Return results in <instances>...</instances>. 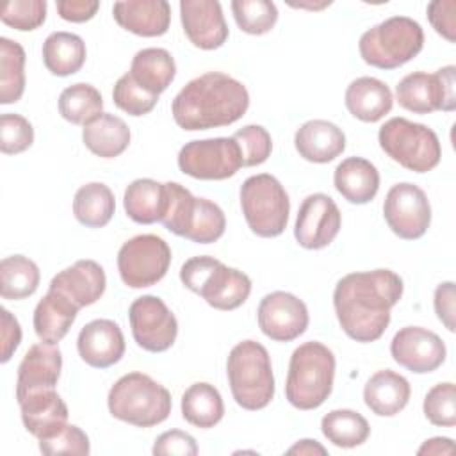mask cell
Here are the masks:
<instances>
[{
  "instance_id": "3",
  "label": "cell",
  "mask_w": 456,
  "mask_h": 456,
  "mask_svg": "<svg viewBox=\"0 0 456 456\" xmlns=\"http://www.w3.org/2000/svg\"><path fill=\"white\" fill-rule=\"evenodd\" d=\"M335 379L333 351L315 340L294 349L289 362L285 397L297 410H315L331 394Z\"/></svg>"
},
{
  "instance_id": "13",
  "label": "cell",
  "mask_w": 456,
  "mask_h": 456,
  "mask_svg": "<svg viewBox=\"0 0 456 456\" xmlns=\"http://www.w3.org/2000/svg\"><path fill=\"white\" fill-rule=\"evenodd\" d=\"M178 167L196 180H226L242 167L240 148L233 137L191 141L178 153Z\"/></svg>"
},
{
  "instance_id": "28",
  "label": "cell",
  "mask_w": 456,
  "mask_h": 456,
  "mask_svg": "<svg viewBox=\"0 0 456 456\" xmlns=\"http://www.w3.org/2000/svg\"><path fill=\"white\" fill-rule=\"evenodd\" d=\"M333 185L349 203L365 205L378 194L379 173L370 160L347 157L335 167Z\"/></svg>"
},
{
  "instance_id": "36",
  "label": "cell",
  "mask_w": 456,
  "mask_h": 456,
  "mask_svg": "<svg viewBox=\"0 0 456 456\" xmlns=\"http://www.w3.org/2000/svg\"><path fill=\"white\" fill-rule=\"evenodd\" d=\"M39 267L23 255H11L0 262V296L18 301L32 296L39 287Z\"/></svg>"
},
{
  "instance_id": "27",
  "label": "cell",
  "mask_w": 456,
  "mask_h": 456,
  "mask_svg": "<svg viewBox=\"0 0 456 456\" xmlns=\"http://www.w3.org/2000/svg\"><path fill=\"white\" fill-rule=\"evenodd\" d=\"M411 387L408 379L390 369L372 374L363 387V401L378 417H394L410 401Z\"/></svg>"
},
{
  "instance_id": "33",
  "label": "cell",
  "mask_w": 456,
  "mask_h": 456,
  "mask_svg": "<svg viewBox=\"0 0 456 456\" xmlns=\"http://www.w3.org/2000/svg\"><path fill=\"white\" fill-rule=\"evenodd\" d=\"M43 62L52 75L68 77L77 73L86 62V43L71 32H52L43 43Z\"/></svg>"
},
{
  "instance_id": "17",
  "label": "cell",
  "mask_w": 456,
  "mask_h": 456,
  "mask_svg": "<svg viewBox=\"0 0 456 456\" xmlns=\"http://www.w3.org/2000/svg\"><path fill=\"white\" fill-rule=\"evenodd\" d=\"M342 216L333 201L324 192L306 196L297 210L294 237L305 249H321L330 246L340 232Z\"/></svg>"
},
{
  "instance_id": "47",
  "label": "cell",
  "mask_w": 456,
  "mask_h": 456,
  "mask_svg": "<svg viewBox=\"0 0 456 456\" xmlns=\"http://www.w3.org/2000/svg\"><path fill=\"white\" fill-rule=\"evenodd\" d=\"M456 2L454 0H433L428 5V20L431 27L449 43L456 41Z\"/></svg>"
},
{
  "instance_id": "5",
  "label": "cell",
  "mask_w": 456,
  "mask_h": 456,
  "mask_svg": "<svg viewBox=\"0 0 456 456\" xmlns=\"http://www.w3.org/2000/svg\"><path fill=\"white\" fill-rule=\"evenodd\" d=\"M166 208L160 223L178 237L210 244L223 237L226 217L221 207L207 198H196L176 182H166Z\"/></svg>"
},
{
  "instance_id": "31",
  "label": "cell",
  "mask_w": 456,
  "mask_h": 456,
  "mask_svg": "<svg viewBox=\"0 0 456 456\" xmlns=\"http://www.w3.org/2000/svg\"><path fill=\"white\" fill-rule=\"evenodd\" d=\"M128 73L142 89L160 94L175 80L176 64L166 48H142L134 55Z\"/></svg>"
},
{
  "instance_id": "49",
  "label": "cell",
  "mask_w": 456,
  "mask_h": 456,
  "mask_svg": "<svg viewBox=\"0 0 456 456\" xmlns=\"http://www.w3.org/2000/svg\"><path fill=\"white\" fill-rule=\"evenodd\" d=\"M0 315H2V328H0L2 356H0V362L7 363L21 342V326H20L18 319L7 308H2Z\"/></svg>"
},
{
  "instance_id": "25",
  "label": "cell",
  "mask_w": 456,
  "mask_h": 456,
  "mask_svg": "<svg viewBox=\"0 0 456 456\" xmlns=\"http://www.w3.org/2000/svg\"><path fill=\"white\" fill-rule=\"evenodd\" d=\"M18 404L25 429L37 440L57 433L68 424V406L55 388L30 394Z\"/></svg>"
},
{
  "instance_id": "30",
  "label": "cell",
  "mask_w": 456,
  "mask_h": 456,
  "mask_svg": "<svg viewBox=\"0 0 456 456\" xmlns=\"http://www.w3.org/2000/svg\"><path fill=\"white\" fill-rule=\"evenodd\" d=\"M82 141L91 153L102 159H114L128 148L130 128L121 118L102 112L93 121L84 125Z\"/></svg>"
},
{
  "instance_id": "12",
  "label": "cell",
  "mask_w": 456,
  "mask_h": 456,
  "mask_svg": "<svg viewBox=\"0 0 456 456\" xmlns=\"http://www.w3.org/2000/svg\"><path fill=\"white\" fill-rule=\"evenodd\" d=\"M171 264V248L153 233L128 239L118 251V271L126 287L144 289L159 283Z\"/></svg>"
},
{
  "instance_id": "44",
  "label": "cell",
  "mask_w": 456,
  "mask_h": 456,
  "mask_svg": "<svg viewBox=\"0 0 456 456\" xmlns=\"http://www.w3.org/2000/svg\"><path fill=\"white\" fill-rule=\"evenodd\" d=\"M45 0H11L0 11V20L16 30H36L46 20Z\"/></svg>"
},
{
  "instance_id": "7",
  "label": "cell",
  "mask_w": 456,
  "mask_h": 456,
  "mask_svg": "<svg viewBox=\"0 0 456 456\" xmlns=\"http://www.w3.org/2000/svg\"><path fill=\"white\" fill-rule=\"evenodd\" d=\"M180 280L216 310H235L251 294V280L246 273L228 267L208 255L185 260L180 269Z\"/></svg>"
},
{
  "instance_id": "45",
  "label": "cell",
  "mask_w": 456,
  "mask_h": 456,
  "mask_svg": "<svg viewBox=\"0 0 456 456\" xmlns=\"http://www.w3.org/2000/svg\"><path fill=\"white\" fill-rule=\"evenodd\" d=\"M34 142V128L30 121L20 114L5 112L0 116V150L5 155H18Z\"/></svg>"
},
{
  "instance_id": "37",
  "label": "cell",
  "mask_w": 456,
  "mask_h": 456,
  "mask_svg": "<svg viewBox=\"0 0 456 456\" xmlns=\"http://www.w3.org/2000/svg\"><path fill=\"white\" fill-rule=\"evenodd\" d=\"M321 431L333 445L342 449H353L362 445L369 438L370 426L367 419L358 411L340 408L331 410L322 417Z\"/></svg>"
},
{
  "instance_id": "19",
  "label": "cell",
  "mask_w": 456,
  "mask_h": 456,
  "mask_svg": "<svg viewBox=\"0 0 456 456\" xmlns=\"http://www.w3.org/2000/svg\"><path fill=\"white\" fill-rule=\"evenodd\" d=\"M180 20L187 39L201 50H216L228 39V25L216 0H182Z\"/></svg>"
},
{
  "instance_id": "34",
  "label": "cell",
  "mask_w": 456,
  "mask_h": 456,
  "mask_svg": "<svg viewBox=\"0 0 456 456\" xmlns=\"http://www.w3.org/2000/svg\"><path fill=\"white\" fill-rule=\"evenodd\" d=\"M224 403L219 390L210 383H192L182 395V417L196 428L208 429L221 422Z\"/></svg>"
},
{
  "instance_id": "42",
  "label": "cell",
  "mask_w": 456,
  "mask_h": 456,
  "mask_svg": "<svg viewBox=\"0 0 456 456\" xmlns=\"http://www.w3.org/2000/svg\"><path fill=\"white\" fill-rule=\"evenodd\" d=\"M426 419L442 428L456 424V387L451 381L435 385L424 397L422 404Z\"/></svg>"
},
{
  "instance_id": "22",
  "label": "cell",
  "mask_w": 456,
  "mask_h": 456,
  "mask_svg": "<svg viewBox=\"0 0 456 456\" xmlns=\"http://www.w3.org/2000/svg\"><path fill=\"white\" fill-rule=\"evenodd\" d=\"M107 278L103 267L94 260H77L73 265L57 273L50 289L62 292L78 308L96 303L105 292Z\"/></svg>"
},
{
  "instance_id": "40",
  "label": "cell",
  "mask_w": 456,
  "mask_h": 456,
  "mask_svg": "<svg viewBox=\"0 0 456 456\" xmlns=\"http://www.w3.org/2000/svg\"><path fill=\"white\" fill-rule=\"evenodd\" d=\"M232 12L239 28L251 36L271 32L278 21V9L269 0H233Z\"/></svg>"
},
{
  "instance_id": "52",
  "label": "cell",
  "mask_w": 456,
  "mask_h": 456,
  "mask_svg": "<svg viewBox=\"0 0 456 456\" xmlns=\"http://www.w3.org/2000/svg\"><path fill=\"white\" fill-rule=\"evenodd\" d=\"M454 451V444L451 438L447 436H435L426 440L420 447H419V454H433V456H440V454H451Z\"/></svg>"
},
{
  "instance_id": "38",
  "label": "cell",
  "mask_w": 456,
  "mask_h": 456,
  "mask_svg": "<svg viewBox=\"0 0 456 456\" xmlns=\"http://www.w3.org/2000/svg\"><path fill=\"white\" fill-rule=\"evenodd\" d=\"M25 91V50L18 41L0 37V103H16Z\"/></svg>"
},
{
  "instance_id": "1",
  "label": "cell",
  "mask_w": 456,
  "mask_h": 456,
  "mask_svg": "<svg viewBox=\"0 0 456 456\" xmlns=\"http://www.w3.org/2000/svg\"><path fill=\"white\" fill-rule=\"evenodd\" d=\"M403 289L401 276L390 269L349 273L340 278L333 290V306L344 333L362 344L381 338Z\"/></svg>"
},
{
  "instance_id": "29",
  "label": "cell",
  "mask_w": 456,
  "mask_h": 456,
  "mask_svg": "<svg viewBox=\"0 0 456 456\" xmlns=\"http://www.w3.org/2000/svg\"><path fill=\"white\" fill-rule=\"evenodd\" d=\"M347 110L363 123H376L385 118L394 105L390 87L374 77H360L346 89Z\"/></svg>"
},
{
  "instance_id": "8",
  "label": "cell",
  "mask_w": 456,
  "mask_h": 456,
  "mask_svg": "<svg viewBox=\"0 0 456 456\" xmlns=\"http://www.w3.org/2000/svg\"><path fill=\"white\" fill-rule=\"evenodd\" d=\"M424 46L420 23L408 16H392L365 30L358 50L365 64L379 69H395L410 62Z\"/></svg>"
},
{
  "instance_id": "20",
  "label": "cell",
  "mask_w": 456,
  "mask_h": 456,
  "mask_svg": "<svg viewBox=\"0 0 456 456\" xmlns=\"http://www.w3.org/2000/svg\"><path fill=\"white\" fill-rule=\"evenodd\" d=\"M62 369V354L57 344H34L25 353L16 378V401L27 395L55 388Z\"/></svg>"
},
{
  "instance_id": "26",
  "label": "cell",
  "mask_w": 456,
  "mask_h": 456,
  "mask_svg": "<svg viewBox=\"0 0 456 456\" xmlns=\"http://www.w3.org/2000/svg\"><path fill=\"white\" fill-rule=\"evenodd\" d=\"M78 306L59 290L48 289L34 310V331L45 344L61 342L77 319Z\"/></svg>"
},
{
  "instance_id": "46",
  "label": "cell",
  "mask_w": 456,
  "mask_h": 456,
  "mask_svg": "<svg viewBox=\"0 0 456 456\" xmlns=\"http://www.w3.org/2000/svg\"><path fill=\"white\" fill-rule=\"evenodd\" d=\"M39 451L48 456L77 454L87 456L91 452L89 436L75 424H66L57 433L39 440Z\"/></svg>"
},
{
  "instance_id": "9",
  "label": "cell",
  "mask_w": 456,
  "mask_h": 456,
  "mask_svg": "<svg viewBox=\"0 0 456 456\" xmlns=\"http://www.w3.org/2000/svg\"><path fill=\"white\" fill-rule=\"evenodd\" d=\"M378 141L394 162L413 173H428L442 159L438 135L429 126L406 118H390L379 128Z\"/></svg>"
},
{
  "instance_id": "48",
  "label": "cell",
  "mask_w": 456,
  "mask_h": 456,
  "mask_svg": "<svg viewBox=\"0 0 456 456\" xmlns=\"http://www.w3.org/2000/svg\"><path fill=\"white\" fill-rule=\"evenodd\" d=\"M151 452L157 456H194L198 454V445L196 440L180 429H171L162 433L160 436H157Z\"/></svg>"
},
{
  "instance_id": "4",
  "label": "cell",
  "mask_w": 456,
  "mask_h": 456,
  "mask_svg": "<svg viewBox=\"0 0 456 456\" xmlns=\"http://www.w3.org/2000/svg\"><path fill=\"white\" fill-rule=\"evenodd\" d=\"M107 406L114 419L137 428L162 424L171 413V394L142 372L121 376L109 390Z\"/></svg>"
},
{
  "instance_id": "51",
  "label": "cell",
  "mask_w": 456,
  "mask_h": 456,
  "mask_svg": "<svg viewBox=\"0 0 456 456\" xmlns=\"http://www.w3.org/2000/svg\"><path fill=\"white\" fill-rule=\"evenodd\" d=\"M454 297H456V292H454V283L452 281H444L435 290L433 305H435L436 317L444 322V326L449 331L456 330L454 328V301H456Z\"/></svg>"
},
{
  "instance_id": "16",
  "label": "cell",
  "mask_w": 456,
  "mask_h": 456,
  "mask_svg": "<svg viewBox=\"0 0 456 456\" xmlns=\"http://www.w3.org/2000/svg\"><path fill=\"white\" fill-rule=\"evenodd\" d=\"M258 328L276 342H292L308 328V308L294 294L274 290L260 299L256 310Z\"/></svg>"
},
{
  "instance_id": "53",
  "label": "cell",
  "mask_w": 456,
  "mask_h": 456,
  "mask_svg": "<svg viewBox=\"0 0 456 456\" xmlns=\"http://www.w3.org/2000/svg\"><path fill=\"white\" fill-rule=\"evenodd\" d=\"M287 454H321V456H326L328 451L317 440L305 438V440H299L297 444H294L287 451Z\"/></svg>"
},
{
  "instance_id": "6",
  "label": "cell",
  "mask_w": 456,
  "mask_h": 456,
  "mask_svg": "<svg viewBox=\"0 0 456 456\" xmlns=\"http://www.w3.org/2000/svg\"><path fill=\"white\" fill-rule=\"evenodd\" d=\"M226 374L235 403L249 411L265 408L274 397V374L267 349L256 340L232 347Z\"/></svg>"
},
{
  "instance_id": "21",
  "label": "cell",
  "mask_w": 456,
  "mask_h": 456,
  "mask_svg": "<svg viewBox=\"0 0 456 456\" xmlns=\"http://www.w3.org/2000/svg\"><path fill=\"white\" fill-rule=\"evenodd\" d=\"M77 349L87 365L94 369H107L123 358L125 337L114 321L94 319L80 330Z\"/></svg>"
},
{
  "instance_id": "39",
  "label": "cell",
  "mask_w": 456,
  "mask_h": 456,
  "mask_svg": "<svg viewBox=\"0 0 456 456\" xmlns=\"http://www.w3.org/2000/svg\"><path fill=\"white\" fill-rule=\"evenodd\" d=\"M103 98L100 91L86 82L68 86L59 96V114L73 125H87L102 114Z\"/></svg>"
},
{
  "instance_id": "43",
  "label": "cell",
  "mask_w": 456,
  "mask_h": 456,
  "mask_svg": "<svg viewBox=\"0 0 456 456\" xmlns=\"http://www.w3.org/2000/svg\"><path fill=\"white\" fill-rule=\"evenodd\" d=\"M242 157V167H253L264 164L273 150V141L269 132L260 125H246L232 135Z\"/></svg>"
},
{
  "instance_id": "32",
  "label": "cell",
  "mask_w": 456,
  "mask_h": 456,
  "mask_svg": "<svg viewBox=\"0 0 456 456\" xmlns=\"http://www.w3.org/2000/svg\"><path fill=\"white\" fill-rule=\"evenodd\" d=\"M126 216L139 224H153L162 219L166 208V187L151 178H137L123 196Z\"/></svg>"
},
{
  "instance_id": "50",
  "label": "cell",
  "mask_w": 456,
  "mask_h": 456,
  "mask_svg": "<svg viewBox=\"0 0 456 456\" xmlns=\"http://www.w3.org/2000/svg\"><path fill=\"white\" fill-rule=\"evenodd\" d=\"M55 7L62 20L71 21V23H84V21H89L96 14L100 2H96V0H57Z\"/></svg>"
},
{
  "instance_id": "2",
  "label": "cell",
  "mask_w": 456,
  "mask_h": 456,
  "mask_svg": "<svg viewBox=\"0 0 456 456\" xmlns=\"http://www.w3.org/2000/svg\"><path fill=\"white\" fill-rule=\"evenodd\" d=\"M248 107L249 93L242 82L221 71H208L180 89L171 112L180 128L194 132L232 125Z\"/></svg>"
},
{
  "instance_id": "11",
  "label": "cell",
  "mask_w": 456,
  "mask_h": 456,
  "mask_svg": "<svg viewBox=\"0 0 456 456\" xmlns=\"http://www.w3.org/2000/svg\"><path fill=\"white\" fill-rule=\"evenodd\" d=\"M395 98L403 109L415 114L452 112L456 109V68L449 64L435 73H408L395 86Z\"/></svg>"
},
{
  "instance_id": "14",
  "label": "cell",
  "mask_w": 456,
  "mask_h": 456,
  "mask_svg": "<svg viewBox=\"0 0 456 456\" xmlns=\"http://www.w3.org/2000/svg\"><path fill=\"white\" fill-rule=\"evenodd\" d=\"M388 228L404 240L420 239L431 224V205L426 192L410 182L390 187L383 203Z\"/></svg>"
},
{
  "instance_id": "15",
  "label": "cell",
  "mask_w": 456,
  "mask_h": 456,
  "mask_svg": "<svg viewBox=\"0 0 456 456\" xmlns=\"http://www.w3.org/2000/svg\"><path fill=\"white\" fill-rule=\"evenodd\" d=\"M128 321L134 340L150 353L167 351L178 335L175 314L159 296H141L128 308Z\"/></svg>"
},
{
  "instance_id": "41",
  "label": "cell",
  "mask_w": 456,
  "mask_h": 456,
  "mask_svg": "<svg viewBox=\"0 0 456 456\" xmlns=\"http://www.w3.org/2000/svg\"><path fill=\"white\" fill-rule=\"evenodd\" d=\"M112 100L118 109L130 116H144L151 112L159 102V94L142 89L130 73L118 78L112 89Z\"/></svg>"
},
{
  "instance_id": "10",
  "label": "cell",
  "mask_w": 456,
  "mask_h": 456,
  "mask_svg": "<svg viewBox=\"0 0 456 456\" xmlns=\"http://www.w3.org/2000/svg\"><path fill=\"white\" fill-rule=\"evenodd\" d=\"M240 208L249 230L258 237H278L285 232L290 200L283 185L269 173L246 178L240 185Z\"/></svg>"
},
{
  "instance_id": "35",
  "label": "cell",
  "mask_w": 456,
  "mask_h": 456,
  "mask_svg": "<svg viewBox=\"0 0 456 456\" xmlns=\"http://www.w3.org/2000/svg\"><path fill=\"white\" fill-rule=\"evenodd\" d=\"M116 210L112 191L102 182L82 185L73 198V214L77 221L87 228L105 226Z\"/></svg>"
},
{
  "instance_id": "18",
  "label": "cell",
  "mask_w": 456,
  "mask_h": 456,
  "mask_svg": "<svg viewBox=\"0 0 456 456\" xmlns=\"http://www.w3.org/2000/svg\"><path fill=\"white\" fill-rule=\"evenodd\" d=\"M392 358L404 369L415 374L436 370L447 356L444 340L420 326L401 328L390 342Z\"/></svg>"
},
{
  "instance_id": "23",
  "label": "cell",
  "mask_w": 456,
  "mask_h": 456,
  "mask_svg": "<svg viewBox=\"0 0 456 456\" xmlns=\"http://www.w3.org/2000/svg\"><path fill=\"white\" fill-rule=\"evenodd\" d=\"M116 23L142 37L164 36L171 23V7L166 0H128L112 7Z\"/></svg>"
},
{
  "instance_id": "24",
  "label": "cell",
  "mask_w": 456,
  "mask_h": 456,
  "mask_svg": "<svg viewBox=\"0 0 456 456\" xmlns=\"http://www.w3.org/2000/svg\"><path fill=\"white\" fill-rule=\"evenodd\" d=\"M294 146L305 160L326 164L342 155L346 150V135L342 128L331 121L310 119L296 130Z\"/></svg>"
}]
</instances>
